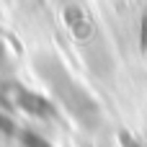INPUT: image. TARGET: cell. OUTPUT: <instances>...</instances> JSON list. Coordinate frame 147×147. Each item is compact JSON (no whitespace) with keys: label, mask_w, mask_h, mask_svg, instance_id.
Instances as JSON below:
<instances>
[{"label":"cell","mask_w":147,"mask_h":147,"mask_svg":"<svg viewBox=\"0 0 147 147\" xmlns=\"http://www.w3.org/2000/svg\"><path fill=\"white\" fill-rule=\"evenodd\" d=\"M0 54H3V47H0Z\"/></svg>","instance_id":"4"},{"label":"cell","mask_w":147,"mask_h":147,"mask_svg":"<svg viewBox=\"0 0 147 147\" xmlns=\"http://www.w3.org/2000/svg\"><path fill=\"white\" fill-rule=\"evenodd\" d=\"M0 132H5V134H13L16 132V127H13V121L5 116V114H0Z\"/></svg>","instance_id":"3"},{"label":"cell","mask_w":147,"mask_h":147,"mask_svg":"<svg viewBox=\"0 0 147 147\" xmlns=\"http://www.w3.org/2000/svg\"><path fill=\"white\" fill-rule=\"evenodd\" d=\"M23 145L26 147H49V142L44 137L34 134V132H23Z\"/></svg>","instance_id":"2"},{"label":"cell","mask_w":147,"mask_h":147,"mask_svg":"<svg viewBox=\"0 0 147 147\" xmlns=\"http://www.w3.org/2000/svg\"><path fill=\"white\" fill-rule=\"evenodd\" d=\"M13 103L16 106H21L26 114H31V116H52L54 114V109L49 106V101H44L41 96H36V93H28V90H16L13 93Z\"/></svg>","instance_id":"1"}]
</instances>
